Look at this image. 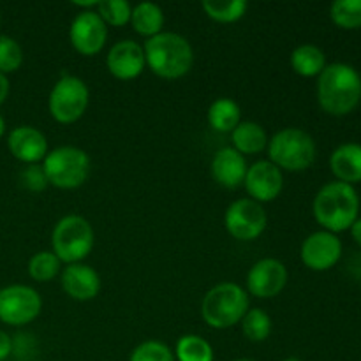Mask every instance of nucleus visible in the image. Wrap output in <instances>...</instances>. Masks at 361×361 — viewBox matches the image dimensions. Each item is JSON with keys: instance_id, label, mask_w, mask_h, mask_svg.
<instances>
[{"instance_id": "nucleus-2", "label": "nucleus", "mask_w": 361, "mask_h": 361, "mask_svg": "<svg viewBox=\"0 0 361 361\" xmlns=\"http://www.w3.org/2000/svg\"><path fill=\"white\" fill-rule=\"evenodd\" d=\"M314 217L324 231L334 235L351 229L360 217V196L355 185L344 182H328L317 190L312 203Z\"/></svg>"}, {"instance_id": "nucleus-26", "label": "nucleus", "mask_w": 361, "mask_h": 361, "mask_svg": "<svg viewBox=\"0 0 361 361\" xmlns=\"http://www.w3.org/2000/svg\"><path fill=\"white\" fill-rule=\"evenodd\" d=\"M62 271V261L53 254V250H41L28 261V275L35 282H49Z\"/></svg>"}, {"instance_id": "nucleus-39", "label": "nucleus", "mask_w": 361, "mask_h": 361, "mask_svg": "<svg viewBox=\"0 0 361 361\" xmlns=\"http://www.w3.org/2000/svg\"><path fill=\"white\" fill-rule=\"evenodd\" d=\"M235 361H254V360H249V358H240V360H235Z\"/></svg>"}, {"instance_id": "nucleus-4", "label": "nucleus", "mask_w": 361, "mask_h": 361, "mask_svg": "<svg viewBox=\"0 0 361 361\" xmlns=\"http://www.w3.org/2000/svg\"><path fill=\"white\" fill-rule=\"evenodd\" d=\"M250 309L249 293L235 282H221L204 295L201 317L214 330L236 326Z\"/></svg>"}, {"instance_id": "nucleus-14", "label": "nucleus", "mask_w": 361, "mask_h": 361, "mask_svg": "<svg viewBox=\"0 0 361 361\" xmlns=\"http://www.w3.org/2000/svg\"><path fill=\"white\" fill-rule=\"evenodd\" d=\"M106 67L116 80H136L147 67L143 46L137 44L133 39H122V41L115 42L106 56Z\"/></svg>"}, {"instance_id": "nucleus-36", "label": "nucleus", "mask_w": 361, "mask_h": 361, "mask_svg": "<svg viewBox=\"0 0 361 361\" xmlns=\"http://www.w3.org/2000/svg\"><path fill=\"white\" fill-rule=\"evenodd\" d=\"M349 231H351V236H353V240H355V243H358V245L361 247V217L356 219L355 224L351 226V229H349Z\"/></svg>"}, {"instance_id": "nucleus-20", "label": "nucleus", "mask_w": 361, "mask_h": 361, "mask_svg": "<svg viewBox=\"0 0 361 361\" xmlns=\"http://www.w3.org/2000/svg\"><path fill=\"white\" fill-rule=\"evenodd\" d=\"M268 134L257 122H240L231 133V143L236 152L245 155L261 154L268 148Z\"/></svg>"}, {"instance_id": "nucleus-30", "label": "nucleus", "mask_w": 361, "mask_h": 361, "mask_svg": "<svg viewBox=\"0 0 361 361\" xmlns=\"http://www.w3.org/2000/svg\"><path fill=\"white\" fill-rule=\"evenodd\" d=\"M23 48L16 39L9 35H0V73L13 74L23 66Z\"/></svg>"}, {"instance_id": "nucleus-29", "label": "nucleus", "mask_w": 361, "mask_h": 361, "mask_svg": "<svg viewBox=\"0 0 361 361\" xmlns=\"http://www.w3.org/2000/svg\"><path fill=\"white\" fill-rule=\"evenodd\" d=\"M95 13L101 16L108 27H126L130 23V13H133V6L127 0H101L97 4Z\"/></svg>"}, {"instance_id": "nucleus-10", "label": "nucleus", "mask_w": 361, "mask_h": 361, "mask_svg": "<svg viewBox=\"0 0 361 361\" xmlns=\"http://www.w3.org/2000/svg\"><path fill=\"white\" fill-rule=\"evenodd\" d=\"M268 215L263 204L250 197L233 201L224 214V226L229 235L240 242H252L264 233Z\"/></svg>"}, {"instance_id": "nucleus-24", "label": "nucleus", "mask_w": 361, "mask_h": 361, "mask_svg": "<svg viewBox=\"0 0 361 361\" xmlns=\"http://www.w3.org/2000/svg\"><path fill=\"white\" fill-rule=\"evenodd\" d=\"M176 361H214V348L201 335H183L173 351Z\"/></svg>"}, {"instance_id": "nucleus-17", "label": "nucleus", "mask_w": 361, "mask_h": 361, "mask_svg": "<svg viewBox=\"0 0 361 361\" xmlns=\"http://www.w3.org/2000/svg\"><path fill=\"white\" fill-rule=\"evenodd\" d=\"M60 286L69 298L76 302H90L101 291V277L85 263L67 264L60 271Z\"/></svg>"}, {"instance_id": "nucleus-8", "label": "nucleus", "mask_w": 361, "mask_h": 361, "mask_svg": "<svg viewBox=\"0 0 361 361\" xmlns=\"http://www.w3.org/2000/svg\"><path fill=\"white\" fill-rule=\"evenodd\" d=\"M88 102H90V90L87 83L73 74H63L49 92L48 109L55 122L71 126L85 115Z\"/></svg>"}, {"instance_id": "nucleus-28", "label": "nucleus", "mask_w": 361, "mask_h": 361, "mask_svg": "<svg viewBox=\"0 0 361 361\" xmlns=\"http://www.w3.org/2000/svg\"><path fill=\"white\" fill-rule=\"evenodd\" d=\"M240 324L250 342H264L271 334V317L263 309H249Z\"/></svg>"}, {"instance_id": "nucleus-19", "label": "nucleus", "mask_w": 361, "mask_h": 361, "mask_svg": "<svg viewBox=\"0 0 361 361\" xmlns=\"http://www.w3.org/2000/svg\"><path fill=\"white\" fill-rule=\"evenodd\" d=\"M330 169L337 182L355 183L361 182V145L344 143L335 148L330 155Z\"/></svg>"}, {"instance_id": "nucleus-25", "label": "nucleus", "mask_w": 361, "mask_h": 361, "mask_svg": "<svg viewBox=\"0 0 361 361\" xmlns=\"http://www.w3.org/2000/svg\"><path fill=\"white\" fill-rule=\"evenodd\" d=\"M204 14L210 20L217 21V23H236L242 20L247 13L249 4L245 0H228V2H221V0H204L201 4Z\"/></svg>"}, {"instance_id": "nucleus-41", "label": "nucleus", "mask_w": 361, "mask_h": 361, "mask_svg": "<svg viewBox=\"0 0 361 361\" xmlns=\"http://www.w3.org/2000/svg\"><path fill=\"white\" fill-rule=\"evenodd\" d=\"M0 289H2V288H0Z\"/></svg>"}, {"instance_id": "nucleus-6", "label": "nucleus", "mask_w": 361, "mask_h": 361, "mask_svg": "<svg viewBox=\"0 0 361 361\" xmlns=\"http://www.w3.org/2000/svg\"><path fill=\"white\" fill-rule=\"evenodd\" d=\"M95 245V233L90 222L81 215H66L51 233L53 254L66 264L83 263Z\"/></svg>"}, {"instance_id": "nucleus-11", "label": "nucleus", "mask_w": 361, "mask_h": 361, "mask_svg": "<svg viewBox=\"0 0 361 361\" xmlns=\"http://www.w3.org/2000/svg\"><path fill=\"white\" fill-rule=\"evenodd\" d=\"M288 268L275 257H264L254 263L247 274V289L249 295L259 300H270L281 295L288 284Z\"/></svg>"}, {"instance_id": "nucleus-21", "label": "nucleus", "mask_w": 361, "mask_h": 361, "mask_svg": "<svg viewBox=\"0 0 361 361\" xmlns=\"http://www.w3.org/2000/svg\"><path fill=\"white\" fill-rule=\"evenodd\" d=\"M130 25H133L134 32L143 37L150 39L164 32V11L161 6L154 2H141L133 7L130 13Z\"/></svg>"}, {"instance_id": "nucleus-7", "label": "nucleus", "mask_w": 361, "mask_h": 361, "mask_svg": "<svg viewBox=\"0 0 361 361\" xmlns=\"http://www.w3.org/2000/svg\"><path fill=\"white\" fill-rule=\"evenodd\" d=\"M41 164L49 185L62 190H74L83 185L92 168L88 154L78 147L53 148Z\"/></svg>"}, {"instance_id": "nucleus-37", "label": "nucleus", "mask_w": 361, "mask_h": 361, "mask_svg": "<svg viewBox=\"0 0 361 361\" xmlns=\"http://www.w3.org/2000/svg\"><path fill=\"white\" fill-rule=\"evenodd\" d=\"M6 134V120H4V116L0 115V137Z\"/></svg>"}, {"instance_id": "nucleus-9", "label": "nucleus", "mask_w": 361, "mask_h": 361, "mask_svg": "<svg viewBox=\"0 0 361 361\" xmlns=\"http://www.w3.org/2000/svg\"><path fill=\"white\" fill-rule=\"evenodd\" d=\"M42 298L34 288L23 284L6 286L0 289V321L9 326H25L39 317Z\"/></svg>"}, {"instance_id": "nucleus-1", "label": "nucleus", "mask_w": 361, "mask_h": 361, "mask_svg": "<svg viewBox=\"0 0 361 361\" xmlns=\"http://www.w3.org/2000/svg\"><path fill=\"white\" fill-rule=\"evenodd\" d=\"M317 102L331 116H345L361 102V74L344 62L328 63L317 76Z\"/></svg>"}, {"instance_id": "nucleus-31", "label": "nucleus", "mask_w": 361, "mask_h": 361, "mask_svg": "<svg viewBox=\"0 0 361 361\" xmlns=\"http://www.w3.org/2000/svg\"><path fill=\"white\" fill-rule=\"evenodd\" d=\"M129 361H176L171 349L161 341H145L134 348Z\"/></svg>"}, {"instance_id": "nucleus-5", "label": "nucleus", "mask_w": 361, "mask_h": 361, "mask_svg": "<svg viewBox=\"0 0 361 361\" xmlns=\"http://www.w3.org/2000/svg\"><path fill=\"white\" fill-rule=\"evenodd\" d=\"M268 155L271 164L281 171L300 173L309 169L316 161V141L307 130L298 127H286L268 141Z\"/></svg>"}, {"instance_id": "nucleus-15", "label": "nucleus", "mask_w": 361, "mask_h": 361, "mask_svg": "<svg viewBox=\"0 0 361 361\" xmlns=\"http://www.w3.org/2000/svg\"><path fill=\"white\" fill-rule=\"evenodd\" d=\"M250 200L257 203H270L277 200L284 187L282 171L270 161H257L247 169L245 182H243Z\"/></svg>"}, {"instance_id": "nucleus-35", "label": "nucleus", "mask_w": 361, "mask_h": 361, "mask_svg": "<svg viewBox=\"0 0 361 361\" xmlns=\"http://www.w3.org/2000/svg\"><path fill=\"white\" fill-rule=\"evenodd\" d=\"M349 270L353 271V275H356V277L361 279V252H358L355 257H353L351 263H349Z\"/></svg>"}, {"instance_id": "nucleus-13", "label": "nucleus", "mask_w": 361, "mask_h": 361, "mask_svg": "<svg viewBox=\"0 0 361 361\" xmlns=\"http://www.w3.org/2000/svg\"><path fill=\"white\" fill-rule=\"evenodd\" d=\"M341 238L330 231H316L307 236L300 249L302 263L312 271H328L341 261L342 257Z\"/></svg>"}, {"instance_id": "nucleus-12", "label": "nucleus", "mask_w": 361, "mask_h": 361, "mask_svg": "<svg viewBox=\"0 0 361 361\" xmlns=\"http://www.w3.org/2000/svg\"><path fill=\"white\" fill-rule=\"evenodd\" d=\"M69 41L80 55H97L108 41V25L95 11H81L71 23Z\"/></svg>"}, {"instance_id": "nucleus-18", "label": "nucleus", "mask_w": 361, "mask_h": 361, "mask_svg": "<svg viewBox=\"0 0 361 361\" xmlns=\"http://www.w3.org/2000/svg\"><path fill=\"white\" fill-rule=\"evenodd\" d=\"M212 176L215 182L226 189H238L247 176V159L233 147L221 148L212 159Z\"/></svg>"}, {"instance_id": "nucleus-34", "label": "nucleus", "mask_w": 361, "mask_h": 361, "mask_svg": "<svg viewBox=\"0 0 361 361\" xmlns=\"http://www.w3.org/2000/svg\"><path fill=\"white\" fill-rule=\"evenodd\" d=\"M9 90H11L9 80H7L6 74L0 73V104H4V102H6L7 95H9Z\"/></svg>"}, {"instance_id": "nucleus-32", "label": "nucleus", "mask_w": 361, "mask_h": 361, "mask_svg": "<svg viewBox=\"0 0 361 361\" xmlns=\"http://www.w3.org/2000/svg\"><path fill=\"white\" fill-rule=\"evenodd\" d=\"M20 183L21 187H25L30 192H42L49 185L42 164H28L27 168L21 169Z\"/></svg>"}, {"instance_id": "nucleus-33", "label": "nucleus", "mask_w": 361, "mask_h": 361, "mask_svg": "<svg viewBox=\"0 0 361 361\" xmlns=\"http://www.w3.org/2000/svg\"><path fill=\"white\" fill-rule=\"evenodd\" d=\"M13 355V338L9 334L0 330V361H6Z\"/></svg>"}, {"instance_id": "nucleus-40", "label": "nucleus", "mask_w": 361, "mask_h": 361, "mask_svg": "<svg viewBox=\"0 0 361 361\" xmlns=\"http://www.w3.org/2000/svg\"><path fill=\"white\" fill-rule=\"evenodd\" d=\"M0 25H2V20H0Z\"/></svg>"}, {"instance_id": "nucleus-38", "label": "nucleus", "mask_w": 361, "mask_h": 361, "mask_svg": "<svg viewBox=\"0 0 361 361\" xmlns=\"http://www.w3.org/2000/svg\"><path fill=\"white\" fill-rule=\"evenodd\" d=\"M284 361H302V360L296 358V356H289V358H286Z\"/></svg>"}, {"instance_id": "nucleus-22", "label": "nucleus", "mask_w": 361, "mask_h": 361, "mask_svg": "<svg viewBox=\"0 0 361 361\" xmlns=\"http://www.w3.org/2000/svg\"><path fill=\"white\" fill-rule=\"evenodd\" d=\"M326 66V55L319 46L302 44L293 49L291 67L298 76L317 78Z\"/></svg>"}, {"instance_id": "nucleus-16", "label": "nucleus", "mask_w": 361, "mask_h": 361, "mask_svg": "<svg viewBox=\"0 0 361 361\" xmlns=\"http://www.w3.org/2000/svg\"><path fill=\"white\" fill-rule=\"evenodd\" d=\"M11 155L23 164H41L48 155V140L32 126H18L7 136Z\"/></svg>"}, {"instance_id": "nucleus-23", "label": "nucleus", "mask_w": 361, "mask_h": 361, "mask_svg": "<svg viewBox=\"0 0 361 361\" xmlns=\"http://www.w3.org/2000/svg\"><path fill=\"white\" fill-rule=\"evenodd\" d=\"M207 118L214 130L231 134L236 126L242 122V109L233 99L219 97L208 108Z\"/></svg>"}, {"instance_id": "nucleus-3", "label": "nucleus", "mask_w": 361, "mask_h": 361, "mask_svg": "<svg viewBox=\"0 0 361 361\" xmlns=\"http://www.w3.org/2000/svg\"><path fill=\"white\" fill-rule=\"evenodd\" d=\"M145 60L155 76L162 80H180L194 66V49L183 35L176 32H161L147 39L143 46Z\"/></svg>"}, {"instance_id": "nucleus-27", "label": "nucleus", "mask_w": 361, "mask_h": 361, "mask_svg": "<svg viewBox=\"0 0 361 361\" xmlns=\"http://www.w3.org/2000/svg\"><path fill=\"white\" fill-rule=\"evenodd\" d=\"M330 18L344 30L361 28V0H335L330 6Z\"/></svg>"}]
</instances>
